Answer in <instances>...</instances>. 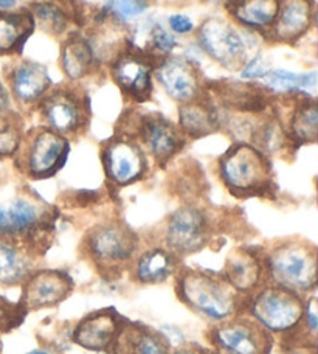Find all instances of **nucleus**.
Returning a JSON list of instances; mask_svg holds the SVG:
<instances>
[{"label":"nucleus","mask_w":318,"mask_h":354,"mask_svg":"<svg viewBox=\"0 0 318 354\" xmlns=\"http://www.w3.org/2000/svg\"><path fill=\"white\" fill-rule=\"evenodd\" d=\"M174 278L177 299L199 317L216 324L239 313L244 295L221 272L180 266Z\"/></svg>","instance_id":"1"},{"label":"nucleus","mask_w":318,"mask_h":354,"mask_svg":"<svg viewBox=\"0 0 318 354\" xmlns=\"http://www.w3.org/2000/svg\"><path fill=\"white\" fill-rule=\"evenodd\" d=\"M267 283L277 284L298 295L314 294L317 289L318 249L301 238H288L263 252Z\"/></svg>","instance_id":"2"},{"label":"nucleus","mask_w":318,"mask_h":354,"mask_svg":"<svg viewBox=\"0 0 318 354\" xmlns=\"http://www.w3.org/2000/svg\"><path fill=\"white\" fill-rule=\"evenodd\" d=\"M138 235L122 221L95 225L81 241V257L91 263L104 280L123 277L138 255Z\"/></svg>","instance_id":"3"},{"label":"nucleus","mask_w":318,"mask_h":354,"mask_svg":"<svg viewBox=\"0 0 318 354\" xmlns=\"http://www.w3.org/2000/svg\"><path fill=\"white\" fill-rule=\"evenodd\" d=\"M55 230V214L42 202L19 196L0 204V238L27 249L31 255L46 254Z\"/></svg>","instance_id":"4"},{"label":"nucleus","mask_w":318,"mask_h":354,"mask_svg":"<svg viewBox=\"0 0 318 354\" xmlns=\"http://www.w3.org/2000/svg\"><path fill=\"white\" fill-rule=\"evenodd\" d=\"M219 177L236 198H263L272 193V163L263 151L245 142L232 145L219 159Z\"/></svg>","instance_id":"5"},{"label":"nucleus","mask_w":318,"mask_h":354,"mask_svg":"<svg viewBox=\"0 0 318 354\" xmlns=\"http://www.w3.org/2000/svg\"><path fill=\"white\" fill-rule=\"evenodd\" d=\"M243 301L250 317L272 334H284L297 326L306 309L304 297L272 283L263 284Z\"/></svg>","instance_id":"6"},{"label":"nucleus","mask_w":318,"mask_h":354,"mask_svg":"<svg viewBox=\"0 0 318 354\" xmlns=\"http://www.w3.org/2000/svg\"><path fill=\"white\" fill-rule=\"evenodd\" d=\"M70 153L68 138L47 126H39L24 134L15 156L16 167L30 179H47L62 168Z\"/></svg>","instance_id":"7"},{"label":"nucleus","mask_w":318,"mask_h":354,"mask_svg":"<svg viewBox=\"0 0 318 354\" xmlns=\"http://www.w3.org/2000/svg\"><path fill=\"white\" fill-rule=\"evenodd\" d=\"M205 336L224 354H270L273 346L272 333L241 313L212 324Z\"/></svg>","instance_id":"8"},{"label":"nucleus","mask_w":318,"mask_h":354,"mask_svg":"<svg viewBox=\"0 0 318 354\" xmlns=\"http://www.w3.org/2000/svg\"><path fill=\"white\" fill-rule=\"evenodd\" d=\"M37 106L47 128L67 138L84 132L91 120L87 98L73 87L50 88Z\"/></svg>","instance_id":"9"},{"label":"nucleus","mask_w":318,"mask_h":354,"mask_svg":"<svg viewBox=\"0 0 318 354\" xmlns=\"http://www.w3.org/2000/svg\"><path fill=\"white\" fill-rule=\"evenodd\" d=\"M213 235L212 221L199 207L185 205L168 218L163 229V245L179 257L193 255L208 244Z\"/></svg>","instance_id":"10"},{"label":"nucleus","mask_w":318,"mask_h":354,"mask_svg":"<svg viewBox=\"0 0 318 354\" xmlns=\"http://www.w3.org/2000/svg\"><path fill=\"white\" fill-rule=\"evenodd\" d=\"M101 162L107 180L117 187H126L140 180L148 169V159L142 145L137 138L122 132L104 142L101 148Z\"/></svg>","instance_id":"11"},{"label":"nucleus","mask_w":318,"mask_h":354,"mask_svg":"<svg viewBox=\"0 0 318 354\" xmlns=\"http://www.w3.org/2000/svg\"><path fill=\"white\" fill-rule=\"evenodd\" d=\"M142 145L144 153L151 154L158 165H165L185 147V136L160 113H146L133 120V131L129 134Z\"/></svg>","instance_id":"12"},{"label":"nucleus","mask_w":318,"mask_h":354,"mask_svg":"<svg viewBox=\"0 0 318 354\" xmlns=\"http://www.w3.org/2000/svg\"><path fill=\"white\" fill-rule=\"evenodd\" d=\"M197 41L209 58L227 71L245 66L247 50L239 31L222 17H208L197 30Z\"/></svg>","instance_id":"13"},{"label":"nucleus","mask_w":318,"mask_h":354,"mask_svg":"<svg viewBox=\"0 0 318 354\" xmlns=\"http://www.w3.org/2000/svg\"><path fill=\"white\" fill-rule=\"evenodd\" d=\"M19 303L27 313L44 308H55L72 295L75 281L72 275L61 269H36L22 284Z\"/></svg>","instance_id":"14"},{"label":"nucleus","mask_w":318,"mask_h":354,"mask_svg":"<svg viewBox=\"0 0 318 354\" xmlns=\"http://www.w3.org/2000/svg\"><path fill=\"white\" fill-rule=\"evenodd\" d=\"M152 73L154 64L140 52L124 50L118 52L111 64V75L115 84L127 98L137 103H144L152 95Z\"/></svg>","instance_id":"15"},{"label":"nucleus","mask_w":318,"mask_h":354,"mask_svg":"<svg viewBox=\"0 0 318 354\" xmlns=\"http://www.w3.org/2000/svg\"><path fill=\"white\" fill-rule=\"evenodd\" d=\"M165 92L177 103H188L202 95V77L194 62L179 56H168L154 67Z\"/></svg>","instance_id":"16"},{"label":"nucleus","mask_w":318,"mask_h":354,"mask_svg":"<svg viewBox=\"0 0 318 354\" xmlns=\"http://www.w3.org/2000/svg\"><path fill=\"white\" fill-rule=\"evenodd\" d=\"M107 354H171V346L154 328L123 317Z\"/></svg>","instance_id":"17"},{"label":"nucleus","mask_w":318,"mask_h":354,"mask_svg":"<svg viewBox=\"0 0 318 354\" xmlns=\"http://www.w3.org/2000/svg\"><path fill=\"white\" fill-rule=\"evenodd\" d=\"M10 95L19 104H37L50 88L52 80L46 66L36 61H19L6 72Z\"/></svg>","instance_id":"18"},{"label":"nucleus","mask_w":318,"mask_h":354,"mask_svg":"<svg viewBox=\"0 0 318 354\" xmlns=\"http://www.w3.org/2000/svg\"><path fill=\"white\" fill-rule=\"evenodd\" d=\"M225 280L241 295H250L259 289L265 280L263 252L238 248L230 252L225 260L224 270L221 272Z\"/></svg>","instance_id":"19"},{"label":"nucleus","mask_w":318,"mask_h":354,"mask_svg":"<svg viewBox=\"0 0 318 354\" xmlns=\"http://www.w3.org/2000/svg\"><path fill=\"white\" fill-rule=\"evenodd\" d=\"M123 315L106 308L86 315L75 326L72 339L76 345L91 351H107L122 324Z\"/></svg>","instance_id":"20"},{"label":"nucleus","mask_w":318,"mask_h":354,"mask_svg":"<svg viewBox=\"0 0 318 354\" xmlns=\"http://www.w3.org/2000/svg\"><path fill=\"white\" fill-rule=\"evenodd\" d=\"M314 24L312 0H281L279 11L269 33L273 41L294 44L308 33Z\"/></svg>","instance_id":"21"},{"label":"nucleus","mask_w":318,"mask_h":354,"mask_svg":"<svg viewBox=\"0 0 318 354\" xmlns=\"http://www.w3.org/2000/svg\"><path fill=\"white\" fill-rule=\"evenodd\" d=\"M182 260L162 245L148 249L135 257L131 264V280L142 286H154L168 281L176 275Z\"/></svg>","instance_id":"22"},{"label":"nucleus","mask_w":318,"mask_h":354,"mask_svg":"<svg viewBox=\"0 0 318 354\" xmlns=\"http://www.w3.org/2000/svg\"><path fill=\"white\" fill-rule=\"evenodd\" d=\"M179 128L182 134L191 138H202L221 128L219 112L213 103L202 95L180 104Z\"/></svg>","instance_id":"23"},{"label":"nucleus","mask_w":318,"mask_h":354,"mask_svg":"<svg viewBox=\"0 0 318 354\" xmlns=\"http://www.w3.org/2000/svg\"><path fill=\"white\" fill-rule=\"evenodd\" d=\"M35 255L8 239L0 238V286L16 288L36 270Z\"/></svg>","instance_id":"24"},{"label":"nucleus","mask_w":318,"mask_h":354,"mask_svg":"<svg viewBox=\"0 0 318 354\" xmlns=\"http://www.w3.org/2000/svg\"><path fill=\"white\" fill-rule=\"evenodd\" d=\"M281 0H227L225 8L234 21L253 30H270Z\"/></svg>","instance_id":"25"},{"label":"nucleus","mask_w":318,"mask_h":354,"mask_svg":"<svg viewBox=\"0 0 318 354\" xmlns=\"http://www.w3.org/2000/svg\"><path fill=\"white\" fill-rule=\"evenodd\" d=\"M61 68L70 81L88 77L97 64V56L86 37L81 35L68 36L61 48Z\"/></svg>","instance_id":"26"},{"label":"nucleus","mask_w":318,"mask_h":354,"mask_svg":"<svg viewBox=\"0 0 318 354\" xmlns=\"http://www.w3.org/2000/svg\"><path fill=\"white\" fill-rule=\"evenodd\" d=\"M35 27V19L27 10L0 11V55L17 53Z\"/></svg>","instance_id":"27"},{"label":"nucleus","mask_w":318,"mask_h":354,"mask_svg":"<svg viewBox=\"0 0 318 354\" xmlns=\"http://www.w3.org/2000/svg\"><path fill=\"white\" fill-rule=\"evenodd\" d=\"M290 143L308 145L315 143L318 136V107L315 98L301 97L294 106L286 129Z\"/></svg>","instance_id":"28"},{"label":"nucleus","mask_w":318,"mask_h":354,"mask_svg":"<svg viewBox=\"0 0 318 354\" xmlns=\"http://www.w3.org/2000/svg\"><path fill=\"white\" fill-rule=\"evenodd\" d=\"M265 81V86L272 88V91L281 92V93H294L301 92L306 93H315L317 91V72H309L298 75L289 71H270L263 78Z\"/></svg>","instance_id":"29"},{"label":"nucleus","mask_w":318,"mask_h":354,"mask_svg":"<svg viewBox=\"0 0 318 354\" xmlns=\"http://www.w3.org/2000/svg\"><path fill=\"white\" fill-rule=\"evenodd\" d=\"M31 16L35 19V25L42 28V31L61 36L67 31L70 24V16L61 5L55 2H35L31 3Z\"/></svg>","instance_id":"30"},{"label":"nucleus","mask_w":318,"mask_h":354,"mask_svg":"<svg viewBox=\"0 0 318 354\" xmlns=\"http://www.w3.org/2000/svg\"><path fill=\"white\" fill-rule=\"evenodd\" d=\"M24 138V123L17 113L0 117V159L15 157Z\"/></svg>","instance_id":"31"},{"label":"nucleus","mask_w":318,"mask_h":354,"mask_svg":"<svg viewBox=\"0 0 318 354\" xmlns=\"http://www.w3.org/2000/svg\"><path fill=\"white\" fill-rule=\"evenodd\" d=\"M177 47V39L160 24H156L149 31V48L156 55L168 56Z\"/></svg>","instance_id":"32"},{"label":"nucleus","mask_w":318,"mask_h":354,"mask_svg":"<svg viewBox=\"0 0 318 354\" xmlns=\"http://www.w3.org/2000/svg\"><path fill=\"white\" fill-rule=\"evenodd\" d=\"M27 314V309H25L21 303L15 306L12 303L6 301L0 297V330L10 331L11 328L19 326Z\"/></svg>","instance_id":"33"},{"label":"nucleus","mask_w":318,"mask_h":354,"mask_svg":"<svg viewBox=\"0 0 318 354\" xmlns=\"http://www.w3.org/2000/svg\"><path fill=\"white\" fill-rule=\"evenodd\" d=\"M149 8L148 0H115L112 10L115 12L118 21L126 22L131 19H137Z\"/></svg>","instance_id":"34"},{"label":"nucleus","mask_w":318,"mask_h":354,"mask_svg":"<svg viewBox=\"0 0 318 354\" xmlns=\"http://www.w3.org/2000/svg\"><path fill=\"white\" fill-rule=\"evenodd\" d=\"M270 72V67L265 64L263 58H254L249 62H245V66L243 67V78L245 80H261L264 78L267 73Z\"/></svg>","instance_id":"35"},{"label":"nucleus","mask_w":318,"mask_h":354,"mask_svg":"<svg viewBox=\"0 0 318 354\" xmlns=\"http://www.w3.org/2000/svg\"><path fill=\"white\" fill-rule=\"evenodd\" d=\"M169 28L174 31L176 35H188L194 30V24L191 19L185 15H174L168 19Z\"/></svg>","instance_id":"36"},{"label":"nucleus","mask_w":318,"mask_h":354,"mask_svg":"<svg viewBox=\"0 0 318 354\" xmlns=\"http://www.w3.org/2000/svg\"><path fill=\"white\" fill-rule=\"evenodd\" d=\"M11 95L10 91L5 87L3 83H0V117L11 113Z\"/></svg>","instance_id":"37"},{"label":"nucleus","mask_w":318,"mask_h":354,"mask_svg":"<svg viewBox=\"0 0 318 354\" xmlns=\"http://www.w3.org/2000/svg\"><path fill=\"white\" fill-rule=\"evenodd\" d=\"M171 354H209V353L196 344H185V345L179 346V348Z\"/></svg>","instance_id":"38"},{"label":"nucleus","mask_w":318,"mask_h":354,"mask_svg":"<svg viewBox=\"0 0 318 354\" xmlns=\"http://www.w3.org/2000/svg\"><path fill=\"white\" fill-rule=\"evenodd\" d=\"M17 5V0H0V10H12Z\"/></svg>","instance_id":"39"},{"label":"nucleus","mask_w":318,"mask_h":354,"mask_svg":"<svg viewBox=\"0 0 318 354\" xmlns=\"http://www.w3.org/2000/svg\"><path fill=\"white\" fill-rule=\"evenodd\" d=\"M103 2H104L103 10H104V12H107V11L112 10V6H113V3H115V0H103Z\"/></svg>","instance_id":"40"},{"label":"nucleus","mask_w":318,"mask_h":354,"mask_svg":"<svg viewBox=\"0 0 318 354\" xmlns=\"http://www.w3.org/2000/svg\"><path fill=\"white\" fill-rule=\"evenodd\" d=\"M28 354H47V353H46V351H41V350H36V351L28 353Z\"/></svg>","instance_id":"41"},{"label":"nucleus","mask_w":318,"mask_h":354,"mask_svg":"<svg viewBox=\"0 0 318 354\" xmlns=\"http://www.w3.org/2000/svg\"><path fill=\"white\" fill-rule=\"evenodd\" d=\"M212 354H224V353H219V351H218V353H212Z\"/></svg>","instance_id":"42"}]
</instances>
